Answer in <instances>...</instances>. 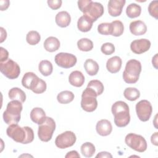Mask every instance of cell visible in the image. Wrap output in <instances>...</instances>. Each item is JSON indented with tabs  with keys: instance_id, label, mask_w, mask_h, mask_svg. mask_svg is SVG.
Wrapping results in <instances>:
<instances>
[{
	"instance_id": "cell-1",
	"label": "cell",
	"mask_w": 158,
	"mask_h": 158,
	"mask_svg": "<svg viewBox=\"0 0 158 158\" xmlns=\"http://www.w3.org/2000/svg\"><path fill=\"white\" fill-rule=\"evenodd\" d=\"M6 133L14 141L22 144L30 143L34 139V132L30 127H20L17 123L9 125Z\"/></svg>"
},
{
	"instance_id": "cell-2",
	"label": "cell",
	"mask_w": 158,
	"mask_h": 158,
	"mask_svg": "<svg viewBox=\"0 0 158 158\" xmlns=\"http://www.w3.org/2000/svg\"><path fill=\"white\" fill-rule=\"evenodd\" d=\"M111 111L114 116V123L118 127H126L130 121V109L128 105L122 101L114 102L111 107Z\"/></svg>"
},
{
	"instance_id": "cell-3",
	"label": "cell",
	"mask_w": 158,
	"mask_h": 158,
	"mask_svg": "<svg viewBox=\"0 0 158 158\" xmlns=\"http://www.w3.org/2000/svg\"><path fill=\"white\" fill-rule=\"evenodd\" d=\"M77 4L79 9L83 13V15L88 17L93 22L104 14V7L99 2H93L91 0H79Z\"/></svg>"
},
{
	"instance_id": "cell-4",
	"label": "cell",
	"mask_w": 158,
	"mask_h": 158,
	"mask_svg": "<svg viewBox=\"0 0 158 158\" xmlns=\"http://www.w3.org/2000/svg\"><path fill=\"white\" fill-rule=\"evenodd\" d=\"M23 109L22 102L12 100L8 102L3 113V120L7 125L17 123L20 120V113Z\"/></svg>"
},
{
	"instance_id": "cell-5",
	"label": "cell",
	"mask_w": 158,
	"mask_h": 158,
	"mask_svg": "<svg viewBox=\"0 0 158 158\" xmlns=\"http://www.w3.org/2000/svg\"><path fill=\"white\" fill-rule=\"evenodd\" d=\"M141 72V62L136 59H130L126 64L123 72V79L127 83H135L139 79Z\"/></svg>"
},
{
	"instance_id": "cell-6",
	"label": "cell",
	"mask_w": 158,
	"mask_h": 158,
	"mask_svg": "<svg viewBox=\"0 0 158 158\" xmlns=\"http://www.w3.org/2000/svg\"><path fill=\"white\" fill-rule=\"evenodd\" d=\"M98 95L94 90L86 87L81 94V107L86 112H91L96 110L98 107L96 99Z\"/></svg>"
},
{
	"instance_id": "cell-7",
	"label": "cell",
	"mask_w": 158,
	"mask_h": 158,
	"mask_svg": "<svg viewBox=\"0 0 158 158\" xmlns=\"http://www.w3.org/2000/svg\"><path fill=\"white\" fill-rule=\"evenodd\" d=\"M56 129V123L53 118L46 117L44 122L39 125L38 136L40 139L44 142H48L51 139Z\"/></svg>"
},
{
	"instance_id": "cell-8",
	"label": "cell",
	"mask_w": 158,
	"mask_h": 158,
	"mask_svg": "<svg viewBox=\"0 0 158 158\" xmlns=\"http://www.w3.org/2000/svg\"><path fill=\"white\" fill-rule=\"evenodd\" d=\"M126 144L132 149L143 152L147 149V143L143 136L135 133H130L127 135L125 138Z\"/></svg>"
},
{
	"instance_id": "cell-9",
	"label": "cell",
	"mask_w": 158,
	"mask_h": 158,
	"mask_svg": "<svg viewBox=\"0 0 158 158\" xmlns=\"http://www.w3.org/2000/svg\"><path fill=\"white\" fill-rule=\"evenodd\" d=\"M0 70L5 77L11 80L17 78L20 73L19 64L11 59L0 62Z\"/></svg>"
},
{
	"instance_id": "cell-10",
	"label": "cell",
	"mask_w": 158,
	"mask_h": 158,
	"mask_svg": "<svg viewBox=\"0 0 158 158\" xmlns=\"http://www.w3.org/2000/svg\"><path fill=\"white\" fill-rule=\"evenodd\" d=\"M76 140V135L73 131H66L56 137L55 144L59 149H65L72 146L75 143Z\"/></svg>"
},
{
	"instance_id": "cell-11",
	"label": "cell",
	"mask_w": 158,
	"mask_h": 158,
	"mask_svg": "<svg viewBox=\"0 0 158 158\" xmlns=\"http://www.w3.org/2000/svg\"><path fill=\"white\" fill-rule=\"evenodd\" d=\"M152 112V107L148 100H141L136 104V112L138 118L142 122L149 120Z\"/></svg>"
},
{
	"instance_id": "cell-12",
	"label": "cell",
	"mask_w": 158,
	"mask_h": 158,
	"mask_svg": "<svg viewBox=\"0 0 158 158\" xmlns=\"http://www.w3.org/2000/svg\"><path fill=\"white\" fill-rule=\"evenodd\" d=\"M54 60L58 66L64 69L73 67L77 62V59L75 55L67 52H59L54 57Z\"/></svg>"
},
{
	"instance_id": "cell-13",
	"label": "cell",
	"mask_w": 158,
	"mask_h": 158,
	"mask_svg": "<svg viewBox=\"0 0 158 158\" xmlns=\"http://www.w3.org/2000/svg\"><path fill=\"white\" fill-rule=\"evenodd\" d=\"M150 47V41L144 38L135 40L130 44L131 51L136 54H141L148 51Z\"/></svg>"
},
{
	"instance_id": "cell-14",
	"label": "cell",
	"mask_w": 158,
	"mask_h": 158,
	"mask_svg": "<svg viewBox=\"0 0 158 158\" xmlns=\"http://www.w3.org/2000/svg\"><path fill=\"white\" fill-rule=\"evenodd\" d=\"M125 2V0H110L107 5L109 14L112 17L119 16Z\"/></svg>"
},
{
	"instance_id": "cell-15",
	"label": "cell",
	"mask_w": 158,
	"mask_h": 158,
	"mask_svg": "<svg viewBox=\"0 0 158 158\" xmlns=\"http://www.w3.org/2000/svg\"><path fill=\"white\" fill-rule=\"evenodd\" d=\"M97 133L102 136L110 135L112 131V126L110 121L107 119H102L98 121L96 125Z\"/></svg>"
},
{
	"instance_id": "cell-16",
	"label": "cell",
	"mask_w": 158,
	"mask_h": 158,
	"mask_svg": "<svg viewBox=\"0 0 158 158\" xmlns=\"http://www.w3.org/2000/svg\"><path fill=\"white\" fill-rule=\"evenodd\" d=\"M130 31L135 35H143L147 31V27L145 23L141 20H135L130 23Z\"/></svg>"
},
{
	"instance_id": "cell-17",
	"label": "cell",
	"mask_w": 158,
	"mask_h": 158,
	"mask_svg": "<svg viewBox=\"0 0 158 158\" xmlns=\"http://www.w3.org/2000/svg\"><path fill=\"white\" fill-rule=\"evenodd\" d=\"M122 61L120 57L114 56L109 58L106 62V68L107 70L112 73H115L120 71L122 67Z\"/></svg>"
},
{
	"instance_id": "cell-18",
	"label": "cell",
	"mask_w": 158,
	"mask_h": 158,
	"mask_svg": "<svg viewBox=\"0 0 158 158\" xmlns=\"http://www.w3.org/2000/svg\"><path fill=\"white\" fill-rule=\"evenodd\" d=\"M70 84L75 87H81L85 82V77L83 74L78 70H75L70 73L69 77Z\"/></svg>"
},
{
	"instance_id": "cell-19",
	"label": "cell",
	"mask_w": 158,
	"mask_h": 158,
	"mask_svg": "<svg viewBox=\"0 0 158 158\" xmlns=\"http://www.w3.org/2000/svg\"><path fill=\"white\" fill-rule=\"evenodd\" d=\"M46 116L44 110L40 107L33 108L30 112V118L35 123L40 125L46 120Z\"/></svg>"
},
{
	"instance_id": "cell-20",
	"label": "cell",
	"mask_w": 158,
	"mask_h": 158,
	"mask_svg": "<svg viewBox=\"0 0 158 158\" xmlns=\"http://www.w3.org/2000/svg\"><path fill=\"white\" fill-rule=\"evenodd\" d=\"M55 21L59 27L65 28L70 25L71 22V17L67 11H60L56 14Z\"/></svg>"
},
{
	"instance_id": "cell-21",
	"label": "cell",
	"mask_w": 158,
	"mask_h": 158,
	"mask_svg": "<svg viewBox=\"0 0 158 158\" xmlns=\"http://www.w3.org/2000/svg\"><path fill=\"white\" fill-rule=\"evenodd\" d=\"M44 49L50 52H54L60 48L59 40L54 36H49L47 38L44 42Z\"/></svg>"
},
{
	"instance_id": "cell-22",
	"label": "cell",
	"mask_w": 158,
	"mask_h": 158,
	"mask_svg": "<svg viewBox=\"0 0 158 158\" xmlns=\"http://www.w3.org/2000/svg\"><path fill=\"white\" fill-rule=\"evenodd\" d=\"M93 22L88 17L83 15L81 16L77 22L78 29L82 32L89 31L93 26Z\"/></svg>"
},
{
	"instance_id": "cell-23",
	"label": "cell",
	"mask_w": 158,
	"mask_h": 158,
	"mask_svg": "<svg viewBox=\"0 0 158 158\" xmlns=\"http://www.w3.org/2000/svg\"><path fill=\"white\" fill-rule=\"evenodd\" d=\"M46 83L37 76L34 80L30 89L35 94H41L46 90Z\"/></svg>"
},
{
	"instance_id": "cell-24",
	"label": "cell",
	"mask_w": 158,
	"mask_h": 158,
	"mask_svg": "<svg viewBox=\"0 0 158 158\" xmlns=\"http://www.w3.org/2000/svg\"><path fill=\"white\" fill-rule=\"evenodd\" d=\"M9 98L12 100H17L22 103L24 102L26 100V94L25 92L21 89L14 87L11 88L8 93Z\"/></svg>"
},
{
	"instance_id": "cell-25",
	"label": "cell",
	"mask_w": 158,
	"mask_h": 158,
	"mask_svg": "<svg viewBox=\"0 0 158 158\" xmlns=\"http://www.w3.org/2000/svg\"><path fill=\"white\" fill-rule=\"evenodd\" d=\"M84 68L86 73L90 76L96 75L99 69L98 64L91 59H86L84 63Z\"/></svg>"
},
{
	"instance_id": "cell-26",
	"label": "cell",
	"mask_w": 158,
	"mask_h": 158,
	"mask_svg": "<svg viewBox=\"0 0 158 158\" xmlns=\"http://www.w3.org/2000/svg\"><path fill=\"white\" fill-rule=\"evenodd\" d=\"M38 70L43 76H49L52 73L53 70L52 64L48 60H43L38 65Z\"/></svg>"
},
{
	"instance_id": "cell-27",
	"label": "cell",
	"mask_w": 158,
	"mask_h": 158,
	"mask_svg": "<svg viewBox=\"0 0 158 158\" xmlns=\"http://www.w3.org/2000/svg\"><path fill=\"white\" fill-rule=\"evenodd\" d=\"M141 12V7L136 3H131L126 9L127 15L130 19H134L140 15Z\"/></svg>"
},
{
	"instance_id": "cell-28",
	"label": "cell",
	"mask_w": 158,
	"mask_h": 158,
	"mask_svg": "<svg viewBox=\"0 0 158 158\" xmlns=\"http://www.w3.org/2000/svg\"><path fill=\"white\" fill-rule=\"evenodd\" d=\"M74 94L70 91H63L59 93L57 96V101L60 104H68L71 102L74 99Z\"/></svg>"
},
{
	"instance_id": "cell-29",
	"label": "cell",
	"mask_w": 158,
	"mask_h": 158,
	"mask_svg": "<svg viewBox=\"0 0 158 158\" xmlns=\"http://www.w3.org/2000/svg\"><path fill=\"white\" fill-rule=\"evenodd\" d=\"M80 150L83 156L85 157H91L96 151V148L93 143L86 142L81 146Z\"/></svg>"
},
{
	"instance_id": "cell-30",
	"label": "cell",
	"mask_w": 158,
	"mask_h": 158,
	"mask_svg": "<svg viewBox=\"0 0 158 158\" xmlns=\"http://www.w3.org/2000/svg\"><path fill=\"white\" fill-rule=\"evenodd\" d=\"M123 96L127 99L131 101H133L139 98L140 92L136 88L129 87V88H127L124 90Z\"/></svg>"
},
{
	"instance_id": "cell-31",
	"label": "cell",
	"mask_w": 158,
	"mask_h": 158,
	"mask_svg": "<svg viewBox=\"0 0 158 158\" xmlns=\"http://www.w3.org/2000/svg\"><path fill=\"white\" fill-rule=\"evenodd\" d=\"M77 46L81 51H89L93 48V43L88 38H83L77 41Z\"/></svg>"
},
{
	"instance_id": "cell-32",
	"label": "cell",
	"mask_w": 158,
	"mask_h": 158,
	"mask_svg": "<svg viewBox=\"0 0 158 158\" xmlns=\"http://www.w3.org/2000/svg\"><path fill=\"white\" fill-rule=\"evenodd\" d=\"M112 34L114 36H121L124 31V26L123 23L120 20H114L111 22Z\"/></svg>"
},
{
	"instance_id": "cell-33",
	"label": "cell",
	"mask_w": 158,
	"mask_h": 158,
	"mask_svg": "<svg viewBox=\"0 0 158 158\" xmlns=\"http://www.w3.org/2000/svg\"><path fill=\"white\" fill-rule=\"evenodd\" d=\"M26 40L30 45H36L40 41L41 36L38 31L31 30L27 34Z\"/></svg>"
},
{
	"instance_id": "cell-34",
	"label": "cell",
	"mask_w": 158,
	"mask_h": 158,
	"mask_svg": "<svg viewBox=\"0 0 158 158\" xmlns=\"http://www.w3.org/2000/svg\"><path fill=\"white\" fill-rule=\"evenodd\" d=\"M87 87L94 90L97 93L98 96L101 95L103 93L104 89V87L102 82L98 80H93L89 81Z\"/></svg>"
},
{
	"instance_id": "cell-35",
	"label": "cell",
	"mask_w": 158,
	"mask_h": 158,
	"mask_svg": "<svg viewBox=\"0 0 158 158\" xmlns=\"http://www.w3.org/2000/svg\"><path fill=\"white\" fill-rule=\"evenodd\" d=\"M36 76L37 75L33 72H29L25 73L22 79V84L23 86L26 88L27 89H30L31 85Z\"/></svg>"
},
{
	"instance_id": "cell-36",
	"label": "cell",
	"mask_w": 158,
	"mask_h": 158,
	"mask_svg": "<svg viewBox=\"0 0 158 158\" xmlns=\"http://www.w3.org/2000/svg\"><path fill=\"white\" fill-rule=\"evenodd\" d=\"M98 31L101 35H111L112 34V25L111 23H101L98 27Z\"/></svg>"
},
{
	"instance_id": "cell-37",
	"label": "cell",
	"mask_w": 158,
	"mask_h": 158,
	"mask_svg": "<svg viewBox=\"0 0 158 158\" xmlns=\"http://www.w3.org/2000/svg\"><path fill=\"white\" fill-rule=\"evenodd\" d=\"M148 12L149 14L156 19H158V1H151L148 6Z\"/></svg>"
},
{
	"instance_id": "cell-38",
	"label": "cell",
	"mask_w": 158,
	"mask_h": 158,
	"mask_svg": "<svg viewBox=\"0 0 158 158\" xmlns=\"http://www.w3.org/2000/svg\"><path fill=\"white\" fill-rule=\"evenodd\" d=\"M101 51L105 55H110L115 52V46L111 43H106L101 46Z\"/></svg>"
},
{
	"instance_id": "cell-39",
	"label": "cell",
	"mask_w": 158,
	"mask_h": 158,
	"mask_svg": "<svg viewBox=\"0 0 158 158\" xmlns=\"http://www.w3.org/2000/svg\"><path fill=\"white\" fill-rule=\"evenodd\" d=\"M47 2L48 6L51 9L53 10H56L61 7L62 1L61 0H48Z\"/></svg>"
},
{
	"instance_id": "cell-40",
	"label": "cell",
	"mask_w": 158,
	"mask_h": 158,
	"mask_svg": "<svg viewBox=\"0 0 158 158\" xmlns=\"http://www.w3.org/2000/svg\"><path fill=\"white\" fill-rule=\"evenodd\" d=\"M0 49H1V59H0L1 62H2L8 59L9 52L6 49L3 48L2 47H1Z\"/></svg>"
},
{
	"instance_id": "cell-41",
	"label": "cell",
	"mask_w": 158,
	"mask_h": 158,
	"mask_svg": "<svg viewBox=\"0 0 158 158\" xmlns=\"http://www.w3.org/2000/svg\"><path fill=\"white\" fill-rule=\"evenodd\" d=\"M66 158H69V157H77V158H80V156L79 155V154L78 153V152L77 151H71L69 152H67V154L65 155V156Z\"/></svg>"
},
{
	"instance_id": "cell-42",
	"label": "cell",
	"mask_w": 158,
	"mask_h": 158,
	"mask_svg": "<svg viewBox=\"0 0 158 158\" xmlns=\"http://www.w3.org/2000/svg\"><path fill=\"white\" fill-rule=\"evenodd\" d=\"M96 157H101V158H103V157H108V158L110 157V158H112V156L110 154V153H109L108 152L102 151V152H100L99 154H98L96 156Z\"/></svg>"
},
{
	"instance_id": "cell-43",
	"label": "cell",
	"mask_w": 158,
	"mask_h": 158,
	"mask_svg": "<svg viewBox=\"0 0 158 158\" xmlns=\"http://www.w3.org/2000/svg\"><path fill=\"white\" fill-rule=\"evenodd\" d=\"M0 4H1V10H5L8 8L10 2L9 1H1Z\"/></svg>"
},
{
	"instance_id": "cell-44",
	"label": "cell",
	"mask_w": 158,
	"mask_h": 158,
	"mask_svg": "<svg viewBox=\"0 0 158 158\" xmlns=\"http://www.w3.org/2000/svg\"><path fill=\"white\" fill-rule=\"evenodd\" d=\"M157 135L158 133L157 132H155L153 135H152L151 137V141L152 144L155 145V146H157L158 145V142H157Z\"/></svg>"
},
{
	"instance_id": "cell-45",
	"label": "cell",
	"mask_w": 158,
	"mask_h": 158,
	"mask_svg": "<svg viewBox=\"0 0 158 158\" xmlns=\"http://www.w3.org/2000/svg\"><path fill=\"white\" fill-rule=\"evenodd\" d=\"M0 30H1V43H2L6 39V37H7V33H6V31L2 28V27H1L0 28Z\"/></svg>"
},
{
	"instance_id": "cell-46",
	"label": "cell",
	"mask_w": 158,
	"mask_h": 158,
	"mask_svg": "<svg viewBox=\"0 0 158 158\" xmlns=\"http://www.w3.org/2000/svg\"><path fill=\"white\" fill-rule=\"evenodd\" d=\"M157 54H156V55L152 57V65H154V67L157 69Z\"/></svg>"
}]
</instances>
